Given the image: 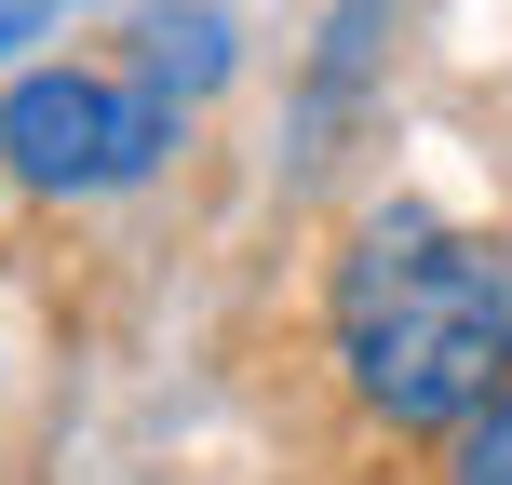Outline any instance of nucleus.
<instances>
[{"mask_svg": "<svg viewBox=\"0 0 512 485\" xmlns=\"http://www.w3.org/2000/svg\"><path fill=\"white\" fill-rule=\"evenodd\" d=\"M54 14V0H0V41H27V27H41Z\"/></svg>", "mask_w": 512, "mask_h": 485, "instance_id": "obj_5", "label": "nucleus"}, {"mask_svg": "<svg viewBox=\"0 0 512 485\" xmlns=\"http://www.w3.org/2000/svg\"><path fill=\"white\" fill-rule=\"evenodd\" d=\"M445 485H512V391L486 418H459V432H445Z\"/></svg>", "mask_w": 512, "mask_h": 485, "instance_id": "obj_4", "label": "nucleus"}, {"mask_svg": "<svg viewBox=\"0 0 512 485\" xmlns=\"http://www.w3.org/2000/svg\"><path fill=\"white\" fill-rule=\"evenodd\" d=\"M176 149V95L162 81H108V68H27L0 95V176L41 203H108Z\"/></svg>", "mask_w": 512, "mask_h": 485, "instance_id": "obj_2", "label": "nucleus"}, {"mask_svg": "<svg viewBox=\"0 0 512 485\" xmlns=\"http://www.w3.org/2000/svg\"><path fill=\"white\" fill-rule=\"evenodd\" d=\"M324 351L378 432H459L512 391V243L391 203L324 283Z\"/></svg>", "mask_w": 512, "mask_h": 485, "instance_id": "obj_1", "label": "nucleus"}, {"mask_svg": "<svg viewBox=\"0 0 512 485\" xmlns=\"http://www.w3.org/2000/svg\"><path fill=\"white\" fill-rule=\"evenodd\" d=\"M216 68H230V27H216V14H162L149 27V81H162V95H176V81H216Z\"/></svg>", "mask_w": 512, "mask_h": 485, "instance_id": "obj_3", "label": "nucleus"}]
</instances>
